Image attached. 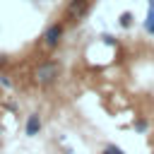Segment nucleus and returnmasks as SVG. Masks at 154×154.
Returning <instances> with one entry per match:
<instances>
[{"label":"nucleus","instance_id":"1","mask_svg":"<svg viewBox=\"0 0 154 154\" xmlns=\"http://www.w3.org/2000/svg\"><path fill=\"white\" fill-rule=\"evenodd\" d=\"M60 75H63V65H60L58 60L48 58V60H41V63L34 67L31 79H34V84H36V87L48 89V87H53V84L60 79Z\"/></svg>","mask_w":154,"mask_h":154},{"label":"nucleus","instance_id":"2","mask_svg":"<svg viewBox=\"0 0 154 154\" xmlns=\"http://www.w3.org/2000/svg\"><path fill=\"white\" fill-rule=\"evenodd\" d=\"M63 36H65V24L63 22H53V24H48L46 29H43V34H41V46L43 48H48V51H55L60 43H63Z\"/></svg>","mask_w":154,"mask_h":154},{"label":"nucleus","instance_id":"3","mask_svg":"<svg viewBox=\"0 0 154 154\" xmlns=\"http://www.w3.org/2000/svg\"><path fill=\"white\" fill-rule=\"evenodd\" d=\"M91 0H70L65 7V22H79L89 14Z\"/></svg>","mask_w":154,"mask_h":154},{"label":"nucleus","instance_id":"4","mask_svg":"<svg viewBox=\"0 0 154 154\" xmlns=\"http://www.w3.org/2000/svg\"><path fill=\"white\" fill-rule=\"evenodd\" d=\"M41 128H43L41 116H38V113H29L26 120H24V135H26V137H36V135L41 132Z\"/></svg>","mask_w":154,"mask_h":154},{"label":"nucleus","instance_id":"5","mask_svg":"<svg viewBox=\"0 0 154 154\" xmlns=\"http://www.w3.org/2000/svg\"><path fill=\"white\" fill-rule=\"evenodd\" d=\"M101 154H125V149H123V147H118V144H113V142H111V144H106V147H103V149H101Z\"/></svg>","mask_w":154,"mask_h":154},{"label":"nucleus","instance_id":"6","mask_svg":"<svg viewBox=\"0 0 154 154\" xmlns=\"http://www.w3.org/2000/svg\"><path fill=\"white\" fill-rule=\"evenodd\" d=\"M132 19H135V17H132V12H123V14H120V26H123V29L132 26Z\"/></svg>","mask_w":154,"mask_h":154},{"label":"nucleus","instance_id":"7","mask_svg":"<svg viewBox=\"0 0 154 154\" xmlns=\"http://www.w3.org/2000/svg\"><path fill=\"white\" fill-rule=\"evenodd\" d=\"M149 26H154V7H152V5H149V12H147V19H144V31H147Z\"/></svg>","mask_w":154,"mask_h":154},{"label":"nucleus","instance_id":"8","mask_svg":"<svg viewBox=\"0 0 154 154\" xmlns=\"http://www.w3.org/2000/svg\"><path fill=\"white\" fill-rule=\"evenodd\" d=\"M147 128H149V123H147V120H142V118H140V120H135V130H137V132H147Z\"/></svg>","mask_w":154,"mask_h":154},{"label":"nucleus","instance_id":"9","mask_svg":"<svg viewBox=\"0 0 154 154\" xmlns=\"http://www.w3.org/2000/svg\"><path fill=\"white\" fill-rule=\"evenodd\" d=\"M0 84H2V87H7V89L12 87V82H10V77H7V75H0Z\"/></svg>","mask_w":154,"mask_h":154},{"label":"nucleus","instance_id":"10","mask_svg":"<svg viewBox=\"0 0 154 154\" xmlns=\"http://www.w3.org/2000/svg\"><path fill=\"white\" fill-rule=\"evenodd\" d=\"M147 34H152V36H154V26H149V29H147Z\"/></svg>","mask_w":154,"mask_h":154},{"label":"nucleus","instance_id":"11","mask_svg":"<svg viewBox=\"0 0 154 154\" xmlns=\"http://www.w3.org/2000/svg\"><path fill=\"white\" fill-rule=\"evenodd\" d=\"M0 135H2V123H0Z\"/></svg>","mask_w":154,"mask_h":154},{"label":"nucleus","instance_id":"12","mask_svg":"<svg viewBox=\"0 0 154 154\" xmlns=\"http://www.w3.org/2000/svg\"><path fill=\"white\" fill-rule=\"evenodd\" d=\"M149 5H152V7H154V0H149Z\"/></svg>","mask_w":154,"mask_h":154}]
</instances>
